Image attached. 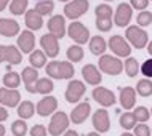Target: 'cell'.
Wrapping results in <instances>:
<instances>
[{
  "mask_svg": "<svg viewBox=\"0 0 152 136\" xmlns=\"http://www.w3.org/2000/svg\"><path fill=\"white\" fill-rule=\"evenodd\" d=\"M125 37L126 40L130 42V45H133L134 48H138V50H142V48L147 47V43H149V34L146 32L144 27L141 26H128L125 31Z\"/></svg>",
  "mask_w": 152,
  "mask_h": 136,
  "instance_id": "cell-1",
  "label": "cell"
},
{
  "mask_svg": "<svg viewBox=\"0 0 152 136\" xmlns=\"http://www.w3.org/2000/svg\"><path fill=\"white\" fill-rule=\"evenodd\" d=\"M101 72L107 74V75H120L123 72V63L118 59V56H112V55H102L99 56V63H98Z\"/></svg>",
  "mask_w": 152,
  "mask_h": 136,
  "instance_id": "cell-2",
  "label": "cell"
},
{
  "mask_svg": "<svg viewBox=\"0 0 152 136\" xmlns=\"http://www.w3.org/2000/svg\"><path fill=\"white\" fill-rule=\"evenodd\" d=\"M69 123H71V117H67V114L63 112V110H56L51 115L50 125H48V133L51 136L64 135V131L69 128Z\"/></svg>",
  "mask_w": 152,
  "mask_h": 136,
  "instance_id": "cell-3",
  "label": "cell"
},
{
  "mask_svg": "<svg viewBox=\"0 0 152 136\" xmlns=\"http://www.w3.org/2000/svg\"><path fill=\"white\" fill-rule=\"evenodd\" d=\"M67 35L71 37L77 45H83V43L90 42V39H91L88 27L80 21H72L67 26Z\"/></svg>",
  "mask_w": 152,
  "mask_h": 136,
  "instance_id": "cell-4",
  "label": "cell"
},
{
  "mask_svg": "<svg viewBox=\"0 0 152 136\" xmlns=\"http://www.w3.org/2000/svg\"><path fill=\"white\" fill-rule=\"evenodd\" d=\"M88 7H90L88 0H71L64 7V16L72 19V21H75V19H79L80 16H83L87 13Z\"/></svg>",
  "mask_w": 152,
  "mask_h": 136,
  "instance_id": "cell-5",
  "label": "cell"
},
{
  "mask_svg": "<svg viewBox=\"0 0 152 136\" xmlns=\"http://www.w3.org/2000/svg\"><path fill=\"white\" fill-rule=\"evenodd\" d=\"M107 47L110 48V51L118 58H128L131 55V45L130 42L122 35H112L109 39Z\"/></svg>",
  "mask_w": 152,
  "mask_h": 136,
  "instance_id": "cell-6",
  "label": "cell"
},
{
  "mask_svg": "<svg viewBox=\"0 0 152 136\" xmlns=\"http://www.w3.org/2000/svg\"><path fill=\"white\" fill-rule=\"evenodd\" d=\"M23 61V53L18 47L15 45H0V64L8 63L10 66L21 64Z\"/></svg>",
  "mask_w": 152,
  "mask_h": 136,
  "instance_id": "cell-7",
  "label": "cell"
},
{
  "mask_svg": "<svg viewBox=\"0 0 152 136\" xmlns=\"http://www.w3.org/2000/svg\"><path fill=\"white\" fill-rule=\"evenodd\" d=\"M85 91H87V88H85V83L82 80H77L74 79L67 83V88H66V101L67 102H80V99L83 98Z\"/></svg>",
  "mask_w": 152,
  "mask_h": 136,
  "instance_id": "cell-8",
  "label": "cell"
},
{
  "mask_svg": "<svg viewBox=\"0 0 152 136\" xmlns=\"http://www.w3.org/2000/svg\"><path fill=\"white\" fill-rule=\"evenodd\" d=\"M131 18H133V8L130 3H120L114 11V24L117 27H128Z\"/></svg>",
  "mask_w": 152,
  "mask_h": 136,
  "instance_id": "cell-9",
  "label": "cell"
},
{
  "mask_svg": "<svg viewBox=\"0 0 152 136\" xmlns=\"http://www.w3.org/2000/svg\"><path fill=\"white\" fill-rule=\"evenodd\" d=\"M91 96L102 107H110V106L115 104V94H114V91H110L109 88H106V86H94Z\"/></svg>",
  "mask_w": 152,
  "mask_h": 136,
  "instance_id": "cell-10",
  "label": "cell"
},
{
  "mask_svg": "<svg viewBox=\"0 0 152 136\" xmlns=\"http://www.w3.org/2000/svg\"><path fill=\"white\" fill-rule=\"evenodd\" d=\"M91 123H93L94 131H98V133H106V131H109V128H110V117H109V112L106 110V107L98 109L96 112L93 114Z\"/></svg>",
  "mask_w": 152,
  "mask_h": 136,
  "instance_id": "cell-11",
  "label": "cell"
},
{
  "mask_svg": "<svg viewBox=\"0 0 152 136\" xmlns=\"http://www.w3.org/2000/svg\"><path fill=\"white\" fill-rule=\"evenodd\" d=\"M56 109H58V99L55 96H50V94L43 96L35 106V112L40 117H48V115L55 114Z\"/></svg>",
  "mask_w": 152,
  "mask_h": 136,
  "instance_id": "cell-12",
  "label": "cell"
},
{
  "mask_svg": "<svg viewBox=\"0 0 152 136\" xmlns=\"http://www.w3.org/2000/svg\"><path fill=\"white\" fill-rule=\"evenodd\" d=\"M40 45H42L43 51L47 53L48 58H56L59 53V39L56 35L50 34V32H47V34H43L40 37Z\"/></svg>",
  "mask_w": 152,
  "mask_h": 136,
  "instance_id": "cell-13",
  "label": "cell"
},
{
  "mask_svg": "<svg viewBox=\"0 0 152 136\" xmlns=\"http://www.w3.org/2000/svg\"><path fill=\"white\" fill-rule=\"evenodd\" d=\"M48 32L53 35H56L58 39H63V37L67 34V27H66V16L63 15H53L50 19H48Z\"/></svg>",
  "mask_w": 152,
  "mask_h": 136,
  "instance_id": "cell-14",
  "label": "cell"
},
{
  "mask_svg": "<svg viewBox=\"0 0 152 136\" xmlns=\"http://www.w3.org/2000/svg\"><path fill=\"white\" fill-rule=\"evenodd\" d=\"M21 102V93L16 88H0V104L5 107H16Z\"/></svg>",
  "mask_w": 152,
  "mask_h": 136,
  "instance_id": "cell-15",
  "label": "cell"
},
{
  "mask_svg": "<svg viewBox=\"0 0 152 136\" xmlns=\"http://www.w3.org/2000/svg\"><path fill=\"white\" fill-rule=\"evenodd\" d=\"M90 112H91V104L88 102V99L82 101V102H79V104L72 109L71 122L74 123V125H80V123H83L88 118Z\"/></svg>",
  "mask_w": 152,
  "mask_h": 136,
  "instance_id": "cell-16",
  "label": "cell"
},
{
  "mask_svg": "<svg viewBox=\"0 0 152 136\" xmlns=\"http://www.w3.org/2000/svg\"><path fill=\"white\" fill-rule=\"evenodd\" d=\"M82 77H83V80L88 85H93V86H98L102 82V75H101L99 67L94 64H85L82 67Z\"/></svg>",
  "mask_w": 152,
  "mask_h": 136,
  "instance_id": "cell-17",
  "label": "cell"
},
{
  "mask_svg": "<svg viewBox=\"0 0 152 136\" xmlns=\"http://www.w3.org/2000/svg\"><path fill=\"white\" fill-rule=\"evenodd\" d=\"M16 43H18V48L21 50V53H32L35 48V37L32 34V31H23L19 32L18 39H16Z\"/></svg>",
  "mask_w": 152,
  "mask_h": 136,
  "instance_id": "cell-18",
  "label": "cell"
},
{
  "mask_svg": "<svg viewBox=\"0 0 152 136\" xmlns=\"http://www.w3.org/2000/svg\"><path fill=\"white\" fill-rule=\"evenodd\" d=\"M24 23H26V26L29 31H39V29H42V26H43V16L40 13H37L35 8H32V10L26 11V15H24Z\"/></svg>",
  "mask_w": 152,
  "mask_h": 136,
  "instance_id": "cell-19",
  "label": "cell"
},
{
  "mask_svg": "<svg viewBox=\"0 0 152 136\" xmlns=\"http://www.w3.org/2000/svg\"><path fill=\"white\" fill-rule=\"evenodd\" d=\"M0 35L3 37H15L19 35V24L15 19L0 18Z\"/></svg>",
  "mask_w": 152,
  "mask_h": 136,
  "instance_id": "cell-20",
  "label": "cell"
},
{
  "mask_svg": "<svg viewBox=\"0 0 152 136\" xmlns=\"http://www.w3.org/2000/svg\"><path fill=\"white\" fill-rule=\"evenodd\" d=\"M21 77H23V82H24L26 90L29 93L34 94V86L37 83V80H39V72H37V69L32 67V66H29V67H24Z\"/></svg>",
  "mask_w": 152,
  "mask_h": 136,
  "instance_id": "cell-21",
  "label": "cell"
},
{
  "mask_svg": "<svg viewBox=\"0 0 152 136\" xmlns=\"http://www.w3.org/2000/svg\"><path fill=\"white\" fill-rule=\"evenodd\" d=\"M134 102H136V88L133 86H125L120 91V104L125 110H130L134 107Z\"/></svg>",
  "mask_w": 152,
  "mask_h": 136,
  "instance_id": "cell-22",
  "label": "cell"
},
{
  "mask_svg": "<svg viewBox=\"0 0 152 136\" xmlns=\"http://www.w3.org/2000/svg\"><path fill=\"white\" fill-rule=\"evenodd\" d=\"M88 47H90V51H91L94 56H102V55H104V51L107 50V42L104 40V37L94 35V37L90 39Z\"/></svg>",
  "mask_w": 152,
  "mask_h": 136,
  "instance_id": "cell-23",
  "label": "cell"
},
{
  "mask_svg": "<svg viewBox=\"0 0 152 136\" xmlns=\"http://www.w3.org/2000/svg\"><path fill=\"white\" fill-rule=\"evenodd\" d=\"M29 64L35 69H40L47 64V53L40 51V50H34L29 55Z\"/></svg>",
  "mask_w": 152,
  "mask_h": 136,
  "instance_id": "cell-24",
  "label": "cell"
},
{
  "mask_svg": "<svg viewBox=\"0 0 152 136\" xmlns=\"http://www.w3.org/2000/svg\"><path fill=\"white\" fill-rule=\"evenodd\" d=\"M53 88H55V85H53V82L50 79H39L34 86V94L39 93V94L47 96V94H50L53 91Z\"/></svg>",
  "mask_w": 152,
  "mask_h": 136,
  "instance_id": "cell-25",
  "label": "cell"
},
{
  "mask_svg": "<svg viewBox=\"0 0 152 136\" xmlns=\"http://www.w3.org/2000/svg\"><path fill=\"white\" fill-rule=\"evenodd\" d=\"M123 67H125V74L130 77V79H133V77L138 75V72H141V66H139L138 59H134V58L128 56L125 59V64H123Z\"/></svg>",
  "mask_w": 152,
  "mask_h": 136,
  "instance_id": "cell-26",
  "label": "cell"
},
{
  "mask_svg": "<svg viewBox=\"0 0 152 136\" xmlns=\"http://www.w3.org/2000/svg\"><path fill=\"white\" fill-rule=\"evenodd\" d=\"M35 114V106H34V102L32 101H23V102H19V106H18V115H19V118H31L32 115Z\"/></svg>",
  "mask_w": 152,
  "mask_h": 136,
  "instance_id": "cell-27",
  "label": "cell"
},
{
  "mask_svg": "<svg viewBox=\"0 0 152 136\" xmlns=\"http://www.w3.org/2000/svg\"><path fill=\"white\" fill-rule=\"evenodd\" d=\"M27 7H29V0H11L10 2V13L15 16L26 15Z\"/></svg>",
  "mask_w": 152,
  "mask_h": 136,
  "instance_id": "cell-28",
  "label": "cell"
},
{
  "mask_svg": "<svg viewBox=\"0 0 152 136\" xmlns=\"http://www.w3.org/2000/svg\"><path fill=\"white\" fill-rule=\"evenodd\" d=\"M75 69L71 61H59V80H69L74 77Z\"/></svg>",
  "mask_w": 152,
  "mask_h": 136,
  "instance_id": "cell-29",
  "label": "cell"
},
{
  "mask_svg": "<svg viewBox=\"0 0 152 136\" xmlns=\"http://www.w3.org/2000/svg\"><path fill=\"white\" fill-rule=\"evenodd\" d=\"M66 55H67V59L71 63H80L85 56V51L80 45H71L67 48V51H66Z\"/></svg>",
  "mask_w": 152,
  "mask_h": 136,
  "instance_id": "cell-30",
  "label": "cell"
},
{
  "mask_svg": "<svg viewBox=\"0 0 152 136\" xmlns=\"http://www.w3.org/2000/svg\"><path fill=\"white\" fill-rule=\"evenodd\" d=\"M120 126L125 131H128V130H133L134 126H136V115H134L133 112H130V110H126L125 114H122L120 115Z\"/></svg>",
  "mask_w": 152,
  "mask_h": 136,
  "instance_id": "cell-31",
  "label": "cell"
},
{
  "mask_svg": "<svg viewBox=\"0 0 152 136\" xmlns=\"http://www.w3.org/2000/svg\"><path fill=\"white\" fill-rule=\"evenodd\" d=\"M34 8H35L37 13H40L42 16H48V15L53 13V10H55V2H53V0H39Z\"/></svg>",
  "mask_w": 152,
  "mask_h": 136,
  "instance_id": "cell-32",
  "label": "cell"
},
{
  "mask_svg": "<svg viewBox=\"0 0 152 136\" xmlns=\"http://www.w3.org/2000/svg\"><path fill=\"white\" fill-rule=\"evenodd\" d=\"M136 93L142 98L152 96V80L151 79H141L136 85Z\"/></svg>",
  "mask_w": 152,
  "mask_h": 136,
  "instance_id": "cell-33",
  "label": "cell"
},
{
  "mask_svg": "<svg viewBox=\"0 0 152 136\" xmlns=\"http://www.w3.org/2000/svg\"><path fill=\"white\" fill-rule=\"evenodd\" d=\"M3 83H5L7 88H18L21 85V75L18 72H13V71H8L3 77Z\"/></svg>",
  "mask_w": 152,
  "mask_h": 136,
  "instance_id": "cell-34",
  "label": "cell"
},
{
  "mask_svg": "<svg viewBox=\"0 0 152 136\" xmlns=\"http://www.w3.org/2000/svg\"><path fill=\"white\" fill-rule=\"evenodd\" d=\"M112 7L109 3H99L94 8V15L98 19H112Z\"/></svg>",
  "mask_w": 152,
  "mask_h": 136,
  "instance_id": "cell-35",
  "label": "cell"
},
{
  "mask_svg": "<svg viewBox=\"0 0 152 136\" xmlns=\"http://www.w3.org/2000/svg\"><path fill=\"white\" fill-rule=\"evenodd\" d=\"M11 133H13V136H26L27 123L24 122V118H19V120H15L11 123Z\"/></svg>",
  "mask_w": 152,
  "mask_h": 136,
  "instance_id": "cell-36",
  "label": "cell"
},
{
  "mask_svg": "<svg viewBox=\"0 0 152 136\" xmlns=\"http://www.w3.org/2000/svg\"><path fill=\"white\" fill-rule=\"evenodd\" d=\"M133 114L136 115L138 123H139V122H141V123H146V122L151 118V112H149V109L144 107V106H138V107H134Z\"/></svg>",
  "mask_w": 152,
  "mask_h": 136,
  "instance_id": "cell-37",
  "label": "cell"
},
{
  "mask_svg": "<svg viewBox=\"0 0 152 136\" xmlns=\"http://www.w3.org/2000/svg\"><path fill=\"white\" fill-rule=\"evenodd\" d=\"M151 23H152V13H151V11H147V10L139 11L138 18H136V24H138V26L147 27V26H151Z\"/></svg>",
  "mask_w": 152,
  "mask_h": 136,
  "instance_id": "cell-38",
  "label": "cell"
},
{
  "mask_svg": "<svg viewBox=\"0 0 152 136\" xmlns=\"http://www.w3.org/2000/svg\"><path fill=\"white\" fill-rule=\"evenodd\" d=\"M45 71H47V75L48 77L59 80V61H50L48 66L45 67Z\"/></svg>",
  "mask_w": 152,
  "mask_h": 136,
  "instance_id": "cell-39",
  "label": "cell"
},
{
  "mask_svg": "<svg viewBox=\"0 0 152 136\" xmlns=\"http://www.w3.org/2000/svg\"><path fill=\"white\" fill-rule=\"evenodd\" d=\"M133 131H134V136H151L152 133H151V126H147L146 123H141L139 122L136 126L133 128Z\"/></svg>",
  "mask_w": 152,
  "mask_h": 136,
  "instance_id": "cell-40",
  "label": "cell"
},
{
  "mask_svg": "<svg viewBox=\"0 0 152 136\" xmlns=\"http://www.w3.org/2000/svg\"><path fill=\"white\" fill-rule=\"evenodd\" d=\"M96 27L101 32H109L112 29V19H98L96 18Z\"/></svg>",
  "mask_w": 152,
  "mask_h": 136,
  "instance_id": "cell-41",
  "label": "cell"
},
{
  "mask_svg": "<svg viewBox=\"0 0 152 136\" xmlns=\"http://www.w3.org/2000/svg\"><path fill=\"white\" fill-rule=\"evenodd\" d=\"M141 74L146 77V79H151L152 77V58L146 59L144 63L141 64Z\"/></svg>",
  "mask_w": 152,
  "mask_h": 136,
  "instance_id": "cell-42",
  "label": "cell"
},
{
  "mask_svg": "<svg viewBox=\"0 0 152 136\" xmlns=\"http://www.w3.org/2000/svg\"><path fill=\"white\" fill-rule=\"evenodd\" d=\"M47 135H48V128L40 125V123H37L31 128V136H47Z\"/></svg>",
  "mask_w": 152,
  "mask_h": 136,
  "instance_id": "cell-43",
  "label": "cell"
},
{
  "mask_svg": "<svg viewBox=\"0 0 152 136\" xmlns=\"http://www.w3.org/2000/svg\"><path fill=\"white\" fill-rule=\"evenodd\" d=\"M130 5H131L133 10L142 11V10L147 8V5H149V0H130Z\"/></svg>",
  "mask_w": 152,
  "mask_h": 136,
  "instance_id": "cell-44",
  "label": "cell"
},
{
  "mask_svg": "<svg viewBox=\"0 0 152 136\" xmlns=\"http://www.w3.org/2000/svg\"><path fill=\"white\" fill-rule=\"evenodd\" d=\"M7 118H8V110H7L5 106L0 104V122H5Z\"/></svg>",
  "mask_w": 152,
  "mask_h": 136,
  "instance_id": "cell-45",
  "label": "cell"
},
{
  "mask_svg": "<svg viewBox=\"0 0 152 136\" xmlns=\"http://www.w3.org/2000/svg\"><path fill=\"white\" fill-rule=\"evenodd\" d=\"M63 136H80V135H79V133H77V131H75V130H66Z\"/></svg>",
  "mask_w": 152,
  "mask_h": 136,
  "instance_id": "cell-46",
  "label": "cell"
},
{
  "mask_svg": "<svg viewBox=\"0 0 152 136\" xmlns=\"http://www.w3.org/2000/svg\"><path fill=\"white\" fill-rule=\"evenodd\" d=\"M8 3H10V0H0V11L5 10V8L8 7Z\"/></svg>",
  "mask_w": 152,
  "mask_h": 136,
  "instance_id": "cell-47",
  "label": "cell"
},
{
  "mask_svg": "<svg viewBox=\"0 0 152 136\" xmlns=\"http://www.w3.org/2000/svg\"><path fill=\"white\" fill-rule=\"evenodd\" d=\"M147 51H149V55L152 56V40H151L149 43H147Z\"/></svg>",
  "mask_w": 152,
  "mask_h": 136,
  "instance_id": "cell-48",
  "label": "cell"
},
{
  "mask_svg": "<svg viewBox=\"0 0 152 136\" xmlns=\"http://www.w3.org/2000/svg\"><path fill=\"white\" fill-rule=\"evenodd\" d=\"M0 136H5V126L0 123Z\"/></svg>",
  "mask_w": 152,
  "mask_h": 136,
  "instance_id": "cell-49",
  "label": "cell"
},
{
  "mask_svg": "<svg viewBox=\"0 0 152 136\" xmlns=\"http://www.w3.org/2000/svg\"><path fill=\"white\" fill-rule=\"evenodd\" d=\"M85 136H101V133H98V131H91V133H88Z\"/></svg>",
  "mask_w": 152,
  "mask_h": 136,
  "instance_id": "cell-50",
  "label": "cell"
},
{
  "mask_svg": "<svg viewBox=\"0 0 152 136\" xmlns=\"http://www.w3.org/2000/svg\"><path fill=\"white\" fill-rule=\"evenodd\" d=\"M120 136H134V135H131V133H128V131H125V133H122Z\"/></svg>",
  "mask_w": 152,
  "mask_h": 136,
  "instance_id": "cell-51",
  "label": "cell"
},
{
  "mask_svg": "<svg viewBox=\"0 0 152 136\" xmlns=\"http://www.w3.org/2000/svg\"><path fill=\"white\" fill-rule=\"evenodd\" d=\"M59 2H66V3H67V2H71V0H59Z\"/></svg>",
  "mask_w": 152,
  "mask_h": 136,
  "instance_id": "cell-52",
  "label": "cell"
},
{
  "mask_svg": "<svg viewBox=\"0 0 152 136\" xmlns=\"http://www.w3.org/2000/svg\"><path fill=\"white\" fill-rule=\"evenodd\" d=\"M106 2H112V0H106Z\"/></svg>",
  "mask_w": 152,
  "mask_h": 136,
  "instance_id": "cell-53",
  "label": "cell"
},
{
  "mask_svg": "<svg viewBox=\"0 0 152 136\" xmlns=\"http://www.w3.org/2000/svg\"><path fill=\"white\" fill-rule=\"evenodd\" d=\"M151 115H152V109H151Z\"/></svg>",
  "mask_w": 152,
  "mask_h": 136,
  "instance_id": "cell-54",
  "label": "cell"
},
{
  "mask_svg": "<svg viewBox=\"0 0 152 136\" xmlns=\"http://www.w3.org/2000/svg\"><path fill=\"white\" fill-rule=\"evenodd\" d=\"M151 133H152V128H151Z\"/></svg>",
  "mask_w": 152,
  "mask_h": 136,
  "instance_id": "cell-55",
  "label": "cell"
},
{
  "mask_svg": "<svg viewBox=\"0 0 152 136\" xmlns=\"http://www.w3.org/2000/svg\"><path fill=\"white\" fill-rule=\"evenodd\" d=\"M151 2H152V0H151Z\"/></svg>",
  "mask_w": 152,
  "mask_h": 136,
  "instance_id": "cell-56",
  "label": "cell"
}]
</instances>
